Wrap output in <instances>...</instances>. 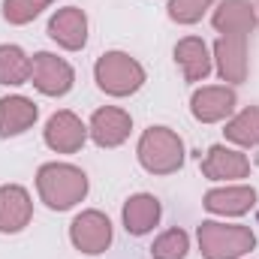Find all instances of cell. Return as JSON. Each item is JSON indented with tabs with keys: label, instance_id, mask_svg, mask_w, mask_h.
Segmentation results:
<instances>
[{
	"label": "cell",
	"instance_id": "6da1fadb",
	"mask_svg": "<svg viewBox=\"0 0 259 259\" xmlns=\"http://www.w3.org/2000/svg\"><path fill=\"white\" fill-rule=\"evenodd\" d=\"M36 193L52 211H69L88 196V175L72 163H42L36 172Z\"/></svg>",
	"mask_w": 259,
	"mask_h": 259
},
{
	"label": "cell",
	"instance_id": "7a4b0ae2",
	"mask_svg": "<svg viewBox=\"0 0 259 259\" xmlns=\"http://www.w3.org/2000/svg\"><path fill=\"white\" fill-rule=\"evenodd\" d=\"M139 163L151 175H172L184 166V142L169 127H148L139 139Z\"/></svg>",
	"mask_w": 259,
	"mask_h": 259
},
{
	"label": "cell",
	"instance_id": "3957f363",
	"mask_svg": "<svg viewBox=\"0 0 259 259\" xmlns=\"http://www.w3.org/2000/svg\"><path fill=\"white\" fill-rule=\"evenodd\" d=\"M199 250L205 259H241L256 247V235L250 226H226L217 220L199 223Z\"/></svg>",
	"mask_w": 259,
	"mask_h": 259
},
{
	"label": "cell",
	"instance_id": "277c9868",
	"mask_svg": "<svg viewBox=\"0 0 259 259\" xmlns=\"http://www.w3.org/2000/svg\"><path fill=\"white\" fill-rule=\"evenodd\" d=\"M97 88L109 97H130L145 84V66L127 52H106L94 64Z\"/></svg>",
	"mask_w": 259,
	"mask_h": 259
},
{
	"label": "cell",
	"instance_id": "5b68a950",
	"mask_svg": "<svg viewBox=\"0 0 259 259\" xmlns=\"http://www.w3.org/2000/svg\"><path fill=\"white\" fill-rule=\"evenodd\" d=\"M69 241H72V247H75L78 253H84V256H100V253H106L109 244H112V220H109L103 211H97V208L81 211V214H75V220L69 223Z\"/></svg>",
	"mask_w": 259,
	"mask_h": 259
},
{
	"label": "cell",
	"instance_id": "8992f818",
	"mask_svg": "<svg viewBox=\"0 0 259 259\" xmlns=\"http://www.w3.org/2000/svg\"><path fill=\"white\" fill-rule=\"evenodd\" d=\"M30 84L46 97H64L75 84V69L52 52H36L30 58Z\"/></svg>",
	"mask_w": 259,
	"mask_h": 259
},
{
	"label": "cell",
	"instance_id": "52a82bcc",
	"mask_svg": "<svg viewBox=\"0 0 259 259\" xmlns=\"http://www.w3.org/2000/svg\"><path fill=\"white\" fill-rule=\"evenodd\" d=\"M235 91L226 88V84H208V88H199L190 97V112H193L196 121L202 124H217V121H226L232 112H235Z\"/></svg>",
	"mask_w": 259,
	"mask_h": 259
},
{
	"label": "cell",
	"instance_id": "ba28073f",
	"mask_svg": "<svg viewBox=\"0 0 259 259\" xmlns=\"http://www.w3.org/2000/svg\"><path fill=\"white\" fill-rule=\"evenodd\" d=\"M130 130H133V118L130 112L118 109V106H103L91 115V124H88V136L100 145V148H118L130 139Z\"/></svg>",
	"mask_w": 259,
	"mask_h": 259
},
{
	"label": "cell",
	"instance_id": "9c48e42d",
	"mask_svg": "<svg viewBox=\"0 0 259 259\" xmlns=\"http://www.w3.org/2000/svg\"><path fill=\"white\" fill-rule=\"evenodd\" d=\"M42 136H46V145L52 151H58V154H75V151H81V145L88 139V127L81 124L78 115H72L69 109H61V112H55L49 118Z\"/></svg>",
	"mask_w": 259,
	"mask_h": 259
},
{
	"label": "cell",
	"instance_id": "30bf717a",
	"mask_svg": "<svg viewBox=\"0 0 259 259\" xmlns=\"http://www.w3.org/2000/svg\"><path fill=\"white\" fill-rule=\"evenodd\" d=\"M202 175L208 181H238L250 175V160L226 145H211L202 160Z\"/></svg>",
	"mask_w": 259,
	"mask_h": 259
},
{
	"label": "cell",
	"instance_id": "8fae6325",
	"mask_svg": "<svg viewBox=\"0 0 259 259\" xmlns=\"http://www.w3.org/2000/svg\"><path fill=\"white\" fill-rule=\"evenodd\" d=\"M49 36L66 49V52H78L88 42V15L78 6H64L49 18Z\"/></svg>",
	"mask_w": 259,
	"mask_h": 259
},
{
	"label": "cell",
	"instance_id": "7c38bea8",
	"mask_svg": "<svg viewBox=\"0 0 259 259\" xmlns=\"http://www.w3.org/2000/svg\"><path fill=\"white\" fill-rule=\"evenodd\" d=\"M30 217H33L30 193L21 184H3L0 187V232L15 235L30 223Z\"/></svg>",
	"mask_w": 259,
	"mask_h": 259
},
{
	"label": "cell",
	"instance_id": "4fadbf2b",
	"mask_svg": "<svg viewBox=\"0 0 259 259\" xmlns=\"http://www.w3.org/2000/svg\"><path fill=\"white\" fill-rule=\"evenodd\" d=\"M217 72L229 84H241L247 78V36H220L214 42Z\"/></svg>",
	"mask_w": 259,
	"mask_h": 259
},
{
	"label": "cell",
	"instance_id": "5bb4252c",
	"mask_svg": "<svg viewBox=\"0 0 259 259\" xmlns=\"http://www.w3.org/2000/svg\"><path fill=\"white\" fill-rule=\"evenodd\" d=\"M211 24L223 36H247L256 27V9L250 0H223L214 9Z\"/></svg>",
	"mask_w": 259,
	"mask_h": 259
},
{
	"label": "cell",
	"instance_id": "9a60e30c",
	"mask_svg": "<svg viewBox=\"0 0 259 259\" xmlns=\"http://www.w3.org/2000/svg\"><path fill=\"white\" fill-rule=\"evenodd\" d=\"M205 211L211 214H223V217H241L256 205V190L247 184H235V187H217L208 190L202 199Z\"/></svg>",
	"mask_w": 259,
	"mask_h": 259
},
{
	"label": "cell",
	"instance_id": "2e32d148",
	"mask_svg": "<svg viewBox=\"0 0 259 259\" xmlns=\"http://www.w3.org/2000/svg\"><path fill=\"white\" fill-rule=\"evenodd\" d=\"M39 118V109L33 100L15 94V97H3L0 100V139L9 136H21L24 130H30Z\"/></svg>",
	"mask_w": 259,
	"mask_h": 259
},
{
	"label": "cell",
	"instance_id": "e0dca14e",
	"mask_svg": "<svg viewBox=\"0 0 259 259\" xmlns=\"http://www.w3.org/2000/svg\"><path fill=\"white\" fill-rule=\"evenodd\" d=\"M160 214H163V208H160V199L151 193H136L127 199V205H124V229H127L130 235H148L157 223H160Z\"/></svg>",
	"mask_w": 259,
	"mask_h": 259
},
{
	"label": "cell",
	"instance_id": "ac0fdd59",
	"mask_svg": "<svg viewBox=\"0 0 259 259\" xmlns=\"http://www.w3.org/2000/svg\"><path fill=\"white\" fill-rule=\"evenodd\" d=\"M175 64L181 66L184 81H202V78H208V72H211L208 46L199 36H184L175 46Z\"/></svg>",
	"mask_w": 259,
	"mask_h": 259
},
{
	"label": "cell",
	"instance_id": "d6986e66",
	"mask_svg": "<svg viewBox=\"0 0 259 259\" xmlns=\"http://www.w3.org/2000/svg\"><path fill=\"white\" fill-rule=\"evenodd\" d=\"M226 139L241 148H259V106L241 109L235 118L226 121Z\"/></svg>",
	"mask_w": 259,
	"mask_h": 259
},
{
	"label": "cell",
	"instance_id": "ffe728a7",
	"mask_svg": "<svg viewBox=\"0 0 259 259\" xmlns=\"http://www.w3.org/2000/svg\"><path fill=\"white\" fill-rule=\"evenodd\" d=\"M30 81V58L18 46H0V84H24Z\"/></svg>",
	"mask_w": 259,
	"mask_h": 259
},
{
	"label": "cell",
	"instance_id": "44dd1931",
	"mask_svg": "<svg viewBox=\"0 0 259 259\" xmlns=\"http://www.w3.org/2000/svg\"><path fill=\"white\" fill-rule=\"evenodd\" d=\"M187 250H190V238H187L184 229H169L151 244V256L154 259H184Z\"/></svg>",
	"mask_w": 259,
	"mask_h": 259
},
{
	"label": "cell",
	"instance_id": "7402d4cb",
	"mask_svg": "<svg viewBox=\"0 0 259 259\" xmlns=\"http://www.w3.org/2000/svg\"><path fill=\"white\" fill-rule=\"evenodd\" d=\"M42 9H49V0H3V18L9 24H27Z\"/></svg>",
	"mask_w": 259,
	"mask_h": 259
},
{
	"label": "cell",
	"instance_id": "603a6c76",
	"mask_svg": "<svg viewBox=\"0 0 259 259\" xmlns=\"http://www.w3.org/2000/svg\"><path fill=\"white\" fill-rule=\"evenodd\" d=\"M214 0H169V18L178 24H196Z\"/></svg>",
	"mask_w": 259,
	"mask_h": 259
}]
</instances>
